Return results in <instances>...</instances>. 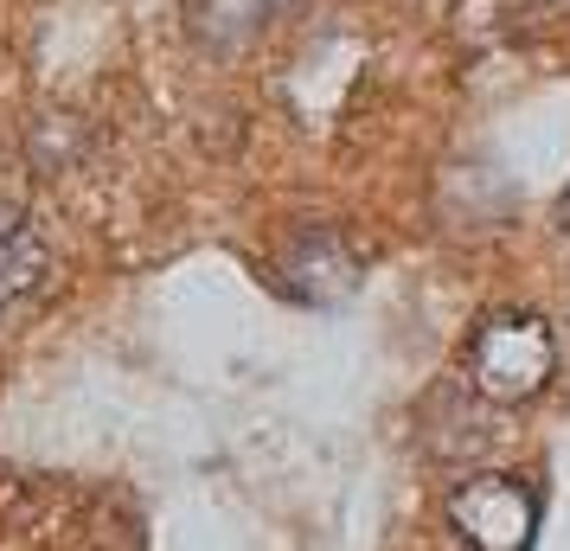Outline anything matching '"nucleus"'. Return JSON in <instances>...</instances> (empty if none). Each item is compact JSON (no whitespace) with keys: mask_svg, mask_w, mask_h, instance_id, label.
I'll return each instance as SVG.
<instances>
[{"mask_svg":"<svg viewBox=\"0 0 570 551\" xmlns=\"http://www.w3.org/2000/svg\"><path fill=\"white\" fill-rule=\"evenodd\" d=\"M263 20H269V0H193V32L218 52L244 46Z\"/></svg>","mask_w":570,"mask_h":551,"instance_id":"39448f33","label":"nucleus"},{"mask_svg":"<svg viewBox=\"0 0 570 551\" xmlns=\"http://www.w3.org/2000/svg\"><path fill=\"white\" fill-rule=\"evenodd\" d=\"M288 283L308 295V302H334L346 283H353V263H346V250H340L327 232H314L308 244H295V257L283 263Z\"/></svg>","mask_w":570,"mask_h":551,"instance_id":"20e7f679","label":"nucleus"},{"mask_svg":"<svg viewBox=\"0 0 570 551\" xmlns=\"http://www.w3.org/2000/svg\"><path fill=\"white\" fill-rule=\"evenodd\" d=\"M558 225H564V232H570V193H564V199H558Z\"/></svg>","mask_w":570,"mask_h":551,"instance_id":"423d86ee","label":"nucleus"},{"mask_svg":"<svg viewBox=\"0 0 570 551\" xmlns=\"http://www.w3.org/2000/svg\"><path fill=\"white\" fill-rule=\"evenodd\" d=\"M468 385L488 397V404H525L551 385L558 372V334L544 315H525V308H500L474 327L468 341Z\"/></svg>","mask_w":570,"mask_h":551,"instance_id":"f257e3e1","label":"nucleus"},{"mask_svg":"<svg viewBox=\"0 0 570 551\" xmlns=\"http://www.w3.org/2000/svg\"><path fill=\"white\" fill-rule=\"evenodd\" d=\"M544 7H570V0H544Z\"/></svg>","mask_w":570,"mask_h":551,"instance_id":"0eeeda50","label":"nucleus"},{"mask_svg":"<svg viewBox=\"0 0 570 551\" xmlns=\"http://www.w3.org/2000/svg\"><path fill=\"white\" fill-rule=\"evenodd\" d=\"M46 276H52V244H46V232L32 225L27 206L0 199V308L32 295Z\"/></svg>","mask_w":570,"mask_h":551,"instance_id":"7ed1b4c3","label":"nucleus"},{"mask_svg":"<svg viewBox=\"0 0 570 551\" xmlns=\"http://www.w3.org/2000/svg\"><path fill=\"white\" fill-rule=\"evenodd\" d=\"M449 532L468 551H532L539 539V488L519 474H468L449 494Z\"/></svg>","mask_w":570,"mask_h":551,"instance_id":"f03ea898","label":"nucleus"}]
</instances>
